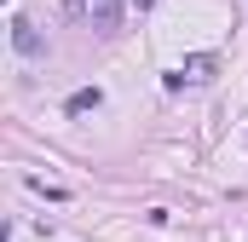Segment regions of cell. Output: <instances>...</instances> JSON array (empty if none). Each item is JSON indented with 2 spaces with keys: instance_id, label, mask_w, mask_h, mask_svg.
Masks as SVG:
<instances>
[{
  "instance_id": "8992f818",
  "label": "cell",
  "mask_w": 248,
  "mask_h": 242,
  "mask_svg": "<svg viewBox=\"0 0 248 242\" xmlns=\"http://www.w3.org/2000/svg\"><path fill=\"white\" fill-rule=\"evenodd\" d=\"M133 6H150V0H133Z\"/></svg>"
},
{
  "instance_id": "7a4b0ae2",
  "label": "cell",
  "mask_w": 248,
  "mask_h": 242,
  "mask_svg": "<svg viewBox=\"0 0 248 242\" xmlns=\"http://www.w3.org/2000/svg\"><path fill=\"white\" fill-rule=\"evenodd\" d=\"M12 46H17L23 58H41V52H46V41L35 35V23H29V17H12Z\"/></svg>"
},
{
  "instance_id": "3957f363",
  "label": "cell",
  "mask_w": 248,
  "mask_h": 242,
  "mask_svg": "<svg viewBox=\"0 0 248 242\" xmlns=\"http://www.w3.org/2000/svg\"><path fill=\"white\" fill-rule=\"evenodd\" d=\"M98 104H104V92H98V87H81V92L63 98V116H93Z\"/></svg>"
},
{
  "instance_id": "6da1fadb",
  "label": "cell",
  "mask_w": 248,
  "mask_h": 242,
  "mask_svg": "<svg viewBox=\"0 0 248 242\" xmlns=\"http://www.w3.org/2000/svg\"><path fill=\"white\" fill-rule=\"evenodd\" d=\"M69 23H87L93 35H116L122 29V0H58Z\"/></svg>"
},
{
  "instance_id": "277c9868",
  "label": "cell",
  "mask_w": 248,
  "mask_h": 242,
  "mask_svg": "<svg viewBox=\"0 0 248 242\" xmlns=\"http://www.w3.org/2000/svg\"><path fill=\"white\" fill-rule=\"evenodd\" d=\"M214 69H219V58H208V52H196V58L179 63V75H185V81H214Z\"/></svg>"
},
{
  "instance_id": "5b68a950",
  "label": "cell",
  "mask_w": 248,
  "mask_h": 242,
  "mask_svg": "<svg viewBox=\"0 0 248 242\" xmlns=\"http://www.w3.org/2000/svg\"><path fill=\"white\" fill-rule=\"evenodd\" d=\"M23 184H29L35 196H46V202H63V190H58V184H46V179H23Z\"/></svg>"
}]
</instances>
